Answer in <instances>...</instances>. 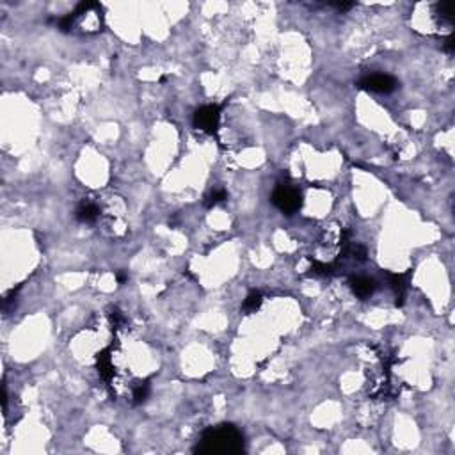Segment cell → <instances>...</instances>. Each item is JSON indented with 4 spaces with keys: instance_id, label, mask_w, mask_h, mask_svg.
<instances>
[{
    "instance_id": "5b68a950",
    "label": "cell",
    "mask_w": 455,
    "mask_h": 455,
    "mask_svg": "<svg viewBox=\"0 0 455 455\" xmlns=\"http://www.w3.org/2000/svg\"><path fill=\"white\" fill-rule=\"evenodd\" d=\"M350 288H352V292L359 299H368V297H371V295L375 294L377 284H375V281L371 279V277L356 276V277L350 279Z\"/></svg>"
},
{
    "instance_id": "4fadbf2b",
    "label": "cell",
    "mask_w": 455,
    "mask_h": 455,
    "mask_svg": "<svg viewBox=\"0 0 455 455\" xmlns=\"http://www.w3.org/2000/svg\"><path fill=\"white\" fill-rule=\"evenodd\" d=\"M331 6L336 9H340V11H349V9L354 8L352 2H336V4H331Z\"/></svg>"
},
{
    "instance_id": "7c38bea8",
    "label": "cell",
    "mask_w": 455,
    "mask_h": 455,
    "mask_svg": "<svg viewBox=\"0 0 455 455\" xmlns=\"http://www.w3.org/2000/svg\"><path fill=\"white\" fill-rule=\"evenodd\" d=\"M311 270H313L315 274H318V276H329V274H333V270H335V265H325V263L313 262Z\"/></svg>"
},
{
    "instance_id": "2e32d148",
    "label": "cell",
    "mask_w": 455,
    "mask_h": 455,
    "mask_svg": "<svg viewBox=\"0 0 455 455\" xmlns=\"http://www.w3.org/2000/svg\"><path fill=\"white\" fill-rule=\"evenodd\" d=\"M117 281H119V283H125V281H127V276H125L123 272H119L117 274Z\"/></svg>"
},
{
    "instance_id": "8fae6325",
    "label": "cell",
    "mask_w": 455,
    "mask_h": 455,
    "mask_svg": "<svg viewBox=\"0 0 455 455\" xmlns=\"http://www.w3.org/2000/svg\"><path fill=\"white\" fill-rule=\"evenodd\" d=\"M149 395V384L144 383V384H139V386H135L134 390V402L135 404H142V402L148 398Z\"/></svg>"
},
{
    "instance_id": "6da1fadb",
    "label": "cell",
    "mask_w": 455,
    "mask_h": 455,
    "mask_svg": "<svg viewBox=\"0 0 455 455\" xmlns=\"http://www.w3.org/2000/svg\"><path fill=\"white\" fill-rule=\"evenodd\" d=\"M196 453L203 455H237L244 451V436L235 425H217L210 427L199 437Z\"/></svg>"
},
{
    "instance_id": "8992f818",
    "label": "cell",
    "mask_w": 455,
    "mask_h": 455,
    "mask_svg": "<svg viewBox=\"0 0 455 455\" xmlns=\"http://www.w3.org/2000/svg\"><path fill=\"white\" fill-rule=\"evenodd\" d=\"M407 283H409L407 274H391L390 276V286H391V290L395 292V295H397V306H402V304H404Z\"/></svg>"
},
{
    "instance_id": "30bf717a",
    "label": "cell",
    "mask_w": 455,
    "mask_h": 455,
    "mask_svg": "<svg viewBox=\"0 0 455 455\" xmlns=\"http://www.w3.org/2000/svg\"><path fill=\"white\" fill-rule=\"evenodd\" d=\"M226 197H228V194H226L224 189H215L214 192L210 194V196H206V201H204V204H206L208 208H212V206H215V204L222 203Z\"/></svg>"
},
{
    "instance_id": "7a4b0ae2",
    "label": "cell",
    "mask_w": 455,
    "mask_h": 455,
    "mask_svg": "<svg viewBox=\"0 0 455 455\" xmlns=\"http://www.w3.org/2000/svg\"><path fill=\"white\" fill-rule=\"evenodd\" d=\"M272 203L277 210H281L283 214L292 215L301 208L302 199L299 190H295L294 187L288 185H279L272 194Z\"/></svg>"
},
{
    "instance_id": "277c9868",
    "label": "cell",
    "mask_w": 455,
    "mask_h": 455,
    "mask_svg": "<svg viewBox=\"0 0 455 455\" xmlns=\"http://www.w3.org/2000/svg\"><path fill=\"white\" fill-rule=\"evenodd\" d=\"M359 88L370 93H379V95H390L398 88V82L390 75L374 73V75H368L359 82Z\"/></svg>"
},
{
    "instance_id": "9c48e42d",
    "label": "cell",
    "mask_w": 455,
    "mask_h": 455,
    "mask_svg": "<svg viewBox=\"0 0 455 455\" xmlns=\"http://www.w3.org/2000/svg\"><path fill=\"white\" fill-rule=\"evenodd\" d=\"M262 294H258V292H253V294H249L247 297H245L244 304H242V310L247 311V313H253V311H256L260 306H262Z\"/></svg>"
},
{
    "instance_id": "ba28073f",
    "label": "cell",
    "mask_w": 455,
    "mask_h": 455,
    "mask_svg": "<svg viewBox=\"0 0 455 455\" xmlns=\"http://www.w3.org/2000/svg\"><path fill=\"white\" fill-rule=\"evenodd\" d=\"M98 370H100V375H102L105 381H110V377H112V374H114V368H112L110 356L107 350L98 356Z\"/></svg>"
},
{
    "instance_id": "9a60e30c",
    "label": "cell",
    "mask_w": 455,
    "mask_h": 455,
    "mask_svg": "<svg viewBox=\"0 0 455 455\" xmlns=\"http://www.w3.org/2000/svg\"><path fill=\"white\" fill-rule=\"evenodd\" d=\"M110 320H112V324L116 325V324H119L121 320H123V317H121V313L117 310H114L112 313H110Z\"/></svg>"
},
{
    "instance_id": "3957f363",
    "label": "cell",
    "mask_w": 455,
    "mask_h": 455,
    "mask_svg": "<svg viewBox=\"0 0 455 455\" xmlns=\"http://www.w3.org/2000/svg\"><path fill=\"white\" fill-rule=\"evenodd\" d=\"M221 121V107L217 105H204L194 112V127L197 130H203L206 134H214Z\"/></svg>"
},
{
    "instance_id": "52a82bcc",
    "label": "cell",
    "mask_w": 455,
    "mask_h": 455,
    "mask_svg": "<svg viewBox=\"0 0 455 455\" xmlns=\"http://www.w3.org/2000/svg\"><path fill=\"white\" fill-rule=\"evenodd\" d=\"M100 210L96 204L93 203H84L80 208L77 210V219L80 222H95L96 217H98Z\"/></svg>"
},
{
    "instance_id": "5bb4252c",
    "label": "cell",
    "mask_w": 455,
    "mask_h": 455,
    "mask_svg": "<svg viewBox=\"0 0 455 455\" xmlns=\"http://www.w3.org/2000/svg\"><path fill=\"white\" fill-rule=\"evenodd\" d=\"M453 47H455V39H453V36H448V37H446V41H444V50H446L448 54H451V52H453Z\"/></svg>"
}]
</instances>
